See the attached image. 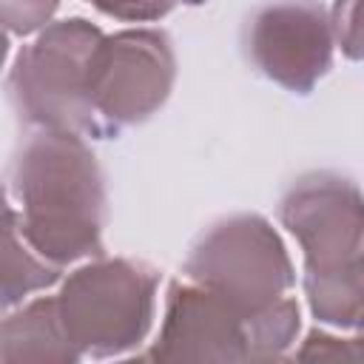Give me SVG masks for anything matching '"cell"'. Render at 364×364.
I'll return each mask as SVG.
<instances>
[{
  "label": "cell",
  "mask_w": 364,
  "mask_h": 364,
  "mask_svg": "<svg viewBox=\"0 0 364 364\" xmlns=\"http://www.w3.org/2000/svg\"><path fill=\"white\" fill-rule=\"evenodd\" d=\"M156 361H247L250 324L216 293L173 282L168 290L159 338L151 350Z\"/></svg>",
  "instance_id": "ba28073f"
},
{
  "label": "cell",
  "mask_w": 364,
  "mask_h": 364,
  "mask_svg": "<svg viewBox=\"0 0 364 364\" xmlns=\"http://www.w3.org/2000/svg\"><path fill=\"white\" fill-rule=\"evenodd\" d=\"M333 43L330 17L316 0H270L245 31L250 63L293 94H310L330 71Z\"/></svg>",
  "instance_id": "52a82bcc"
},
{
  "label": "cell",
  "mask_w": 364,
  "mask_h": 364,
  "mask_svg": "<svg viewBox=\"0 0 364 364\" xmlns=\"http://www.w3.org/2000/svg\"><path fill=\"white\" fill-rule=\"evenodd\" d=\"M9 208V202H6V191H3V185H0V213Z\"/></svg>",
  "instance_id": "5bb4252c"
},
{
  "label": "cell",
  "mask_w": 364,
  "mask_h": 364,
  "mask_svg": "<svg viewBox=\"0 0 364 364\" xmlns=\"http://www.w3.org/2000/svg\"><path fill=\"white\" fill-rule=\"evenodd\" d=\"M0 358L3 361H77L80 355L65 341L54 296L28 301L20 310L0 316Z\"/></svg>",
  "instance_id": "9c48e42d"
},
{
  "label": "cell",
  "mask_w": 364,
  "mask_h": 364,
  "mask_svg": "<svg viewBox=\"0 0 364 364\" xmlns=\"http://www.w3.org/2000/svg\"><path fill=\"white\" fill-rule=\"evenodd\" d=\"M60 267L20 242V219L11 208L0 213V316L20 307L31 293L51 287Z\"/></svg>",
  "instance_id": "30bf717a"
},
{
  "label": "cell",
  "mask_w": 364,
  "mask_h": 364,
  "mask_svg": "<svg viewBox=\"0 0 364 364\" xmlns=\"http://www.w3.org/2000/svg\"><path fill=\"white\" fill-rule=\"evenodd\" d=\"M102 31L82 20H57L37 31L11 68L9 91L17 114L37 128L85 134L94 131L88 102L91 60Z\"/></svg>",
  "instance_id": "5b68a950"
},
{
  "label": "cell",
  "mask_w": 364,
  "mask_h": 364,
  "mask_svg": "<svg viewBox=\"0 0 364 364\" xmlns=\"http://www.w3.org/2000/svg\"><path fill=\"white\" fill-rule=\"evenodd\" d=\"M185 276L216 293L247 324L287 299L296 282L282 236L259 213H236L210 225L191 247Z\"/></svg>",
  "instance_id": "277c9868"
},
{
  "label": "cell",
  "mask_w": 364,
  "mask_h": 364,
  "mask_svg": "<svg viewBox=\"0 0 364 364\" xmlns=\"http://www.w3.org/2000/svg\"><path fill=\"white\" fill-rule=\"evenodd\" d=\"M20 233L46 262L63 267L102 250L105 176L82 134L40 128L14 159Z\"/></svg>",
  "instance_id": "6da1fadb"
},
{
  "label": "cell",
  "mask_w": 364,
  "mask_h": 364,
  "mask_svg": "<svg viewBox=\"0 0 364 364\" xmlns=\"http://www.w3.org/2000/svg\"><path fill=\"white\" fill-rule=\"evenodd\" d=\"M60 0H0V28L11 34H34L46 28Z\"/></svg>",
  "instance_id": "8fae6325"
},
{
  "label": "cell",
  "mask_w": 364,
  "mask_h": 364,
  "mask_svg": "<svg viewBox=\"0 0 364 364\" xmlns=\"http://www.w3.org/2000/svg\"><path fill=\"white\" fill-rule=\"evenodd\" d=\"M176 54L171 37L156 28H125L102 34L88 80V102L111 125H136L156 114L171 97Z\"/></svg>",
  "instance_id": "8992f818"
},
{
  "label": "cell",
  "mask_w": 364,
  "mask_h": 364,
  "mask_svg": "<svg viewBox=\"0 0 364 364\" xmlns=\"http://www.w3.org/2000/svg\"><path fill=\"white\" fill-rule=\"evenodd\" d=\"M284 228L304 253V290L318 321L358 330L361 324V193L333 171L299 176L279 202Z\"/></svg>",
  "instance_id": "7a4b0ae2"
},
{
  "label": "cell",
  "mask_w": 364,
  "mask_h": 364,
  "mask_svg": "<svg viewBox=\"0 0 364 364\" xmlns=\"http://www.w3.org/2000/svg\"><path fill=\"white\" fill-rule=\"evenodd\" d=\"M94 9H100L102 14L119 17V20H136V23H148V20H159L165 17L176 0H88Z\"/></svg>",
  "instance_id": "7c38bea8"
},
{
  "label": "cell",
  "mask_w": 364,
  "mask_h": 364,
  "mask_svg": "<svg viewBox=\"0 0 364 364\" xmlns=\"http://www.w3.org/2000/svg\"><path fill=\"white\" fill-rule=\"evenodd\" d=\"M6 57H9V37H6V31L0 28V68H3Z\"/></svg>",
  "instance_id": "4fadbf2b"
},
{
  "label": "cell",
  "mask_w": 364,
  "mask_h": 364,
  "mask_svg": "<svg viewBox=\"0 0 364 364\" xmlns=\"http://www.w3.org/2000/svg\"><path fill=\"white\" fill-rule=\"evenodd\" d=\"M159 273L134 259H97L77 267L54 296L74 353L105 358L134 350L151 330Z\"/></svg>",
  "instance_id": "3957f363"
}]
</instances>
